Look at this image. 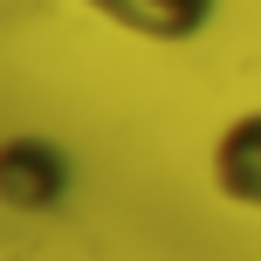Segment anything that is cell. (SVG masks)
Segmentation results:
<instances>
[{
  "instance_id": "cell-2",
  "label": "cell",
  "mask_w": 261,
  "mask_h": 261,
  "mask_svg": "<svg viewBox=\"0 0 261 261\" xmlns=\"http://www.w3.org/2000/svg\"><path fill=\"white\" fill-rule=\"evenodd\" d=\"M206 165H213V193H220L227 206L261 213V110H241V117L220 124Z\"/></svg>"
},
{
  "instance_id": "cell-3",
  "label": "cell",
  "mask_w": 261,
  "mask_h": 261,
  "mask_svg": "<svg viewBox=\"0 0 261 261\" xmlns=\"http://www.w3.org/2000/svg\"><path fill=\"white\" fill-rule=\"evenodd\" d=\"M90 7L138 28V35H158V41H186L213 21V0H90Z\"/></svg>"
},
{
  "instance_id": "cell-1",
  "label": "cell",
  "mask_w": 261,
  "mask_h": 261,
  "mask_svg": "<svg viewBox=\"0 0 261 261\" xmlns=\"http://www.w3.org/2000/svg\"><path fill=\"white\" fill-rule=\"evenodd\" d=\"M69 151L55 138H35V130H14L0 144V206L7 213H55L69 199Z\"/></svg>"
}]
</instances>
